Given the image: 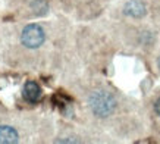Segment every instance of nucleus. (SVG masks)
I'll return each mask as SVG.
<instances>
[{"label": "nucleus", "mask_w": 160, "mask_h": 144, "mask_svg": "<svg viewBox=\"0 0 160 144\" xmlns=\"http://www.w3.org/2000/svg\"><path fill=\"white\" fill-rule=\"evenodd\" d=\"M90 107L94 112V115L100 116V118H106L113 113L115 107H116V100L113 99L110 93L98 90L90 96Z\"/></svg>", "instance_id": "f257e3e1"}, {"label": "nucleus", "mask_w": 160, "mask_h": 144, "mask_svg": "<svg viewBox=\"0 0 160 144\" xmlns=\"http://www.w3.org/2000/svg\"><path fill=\"white\" fill-rule=\"evenodd\" d=\"M21 40H22V44L25 47L29 49H37L40 47L41 44L44 43V31L40 25L31 24L27 25L22 31V35H21Z\"/></svg>", "instance_id": "f03ea898"}, {"label": "nucleus", "mask_w": 160, "mask_h": 144, "mask_svg": "<svg viewBox=\"0 0 160 144\" xmlns=\"http://www.w3.org/2000/svg\"><path fill=\"white\" fill-rule=\"evenodd\" d=\"M24 99L28 103H37L41 99V88L34 81H28L24 85Z\"/></svg>", "instance_id": "7ed1b4c3"}, {"label": "nucleus", "mask_w": 160, "mask_h": 144, "mask_svg": "<svg viewBox=\"0 0 160 144\" xmlns=\"http://www.w3.org/2000/svg\"><path fill=\"white\" fill-rule=\"evenodd\" d=\"M128 16H132V18H141L146 15V6L142 5L138 0H131L128 2L125 6V10H123Z\"/></svg>", "instance_id": "20e7f679"}, {"label": "nucleus", "mask_w": 160, "mask_h": 144, "mask_svg": "<svg viewBox=\"0 0 160 144\" xmlns=\"http://www.w3.org/2000/svg\"><path fill=\"white\" fill-rule=\"evenodd\" d=\"M18 141V134L12 126H0V144H13Z\"/></svg>", "instance_id": "39448f33"}, {"label": "nucleus", "mask_w": 160, "mask_h": 144, "mask_svg": "<svg viewBox=\"0 0 160 144\" xmlns=\"http://www.w3.org/2000/svg\"><path fill=\"white\" fill-rule=\"evenodd\" d=\"M154 111H156V113H157V115L160 116V99L154 103Z\"/></svg>", "instance_id": "423d86ee"}, {"label": "nucleus", "mask_w": 160, "mask_h": 144, "mask_svg": "<svg viewBox=\"0 0 160 144\" xmlns=\"http://www.w3.org/2000/svg\"><path fill=\"white\" fill-rule=\"evenodd\" d=\"M157 63H159V68H160V59H159V62H157Z\"/></svg>", "instance_id": "0eeeda50"}]
</instances>
